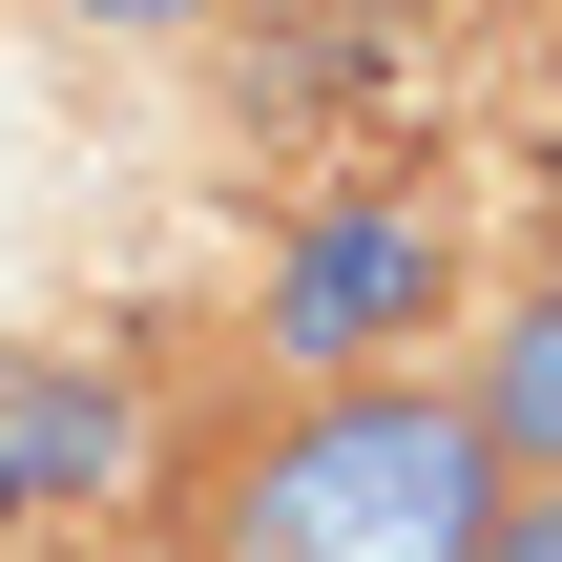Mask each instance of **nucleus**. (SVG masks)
Returning a JSON list of instances; mask_svg holds the SVG:
<instances>
[{"label":"nucleus","mask_w":562,"mask_h":562,"mask_svg":"<svg viewBox=\"0 0 562 562\" xmlns=\"http://www.w3.org/2000/svg\"><path fill=\"white\" fill-rule=\"evenodd\" d=\"M501 417L438 375H313L229 480H209V562H501Z\"/></svg>","instance_id":"1"},{"label":"nucleus","mask_w":562,"mask_h":562,"mask_svg":"<svg viewBox=\"0 0 562 562\" xmlns=\"http://www.w3.org/2000/svg\"><path fill=\"white\" fill-rule=\"evenodd\" d=\"M417 313H438V229H396V209H375V229H313V250L271 271V355H292V375H375Z\"/></svg>","instance_id":"2"},{"label":"nucleus","mask_w":562,"mask_h":562,"mask_svg":"<svg viewBox=\"0 0 562 562\" xmlns=\"http://www.w3.org/2000/svg\"><path fill=\"white\" fill-rule=\"evenodd\" d=\"M104 459H125V417H104L83 375H0V521H21V501H83Z\"/></svg>","instance_id":"3"},{"label":"nucleus","mask_w":562,"mask_h":562,"mask_svg":"<svg viewBox=\"0 0 562 562\" xmlns=\"http://www.w3.org/2000/svg\"><path fill=\"white\" fill-rule=\"evenodd\" d=\"M480 417H501V459H521V480H562V292H521V313H501Z\"/></svg>","instance_id":"4"},{"label":"nucleus","mask_w":562,"mask_h":562,"mask_svg":"<svg viewBox=\"0 0 562 562\" xmlns=\"http://www.w3.org/2000/svg\"><path fill=\"white\" fill-rule=\"evenodd\" d=\"M501 562H562V480H521V501H501Z\"/></svg>","instance_id":"5"},{"label":"nucleus","mask_w":562,"mask_h":562,"mask_svg":"<svg viewBox=\"0 0 562 562\" xmlns=\"http://www.w3.org/2000/svg\"><path fill=\"white\" fill-rule=\"evenodd\" d=\"M83 21H209V0H83Z\"/></svg>","instance_id":"6"}]
</instances>
